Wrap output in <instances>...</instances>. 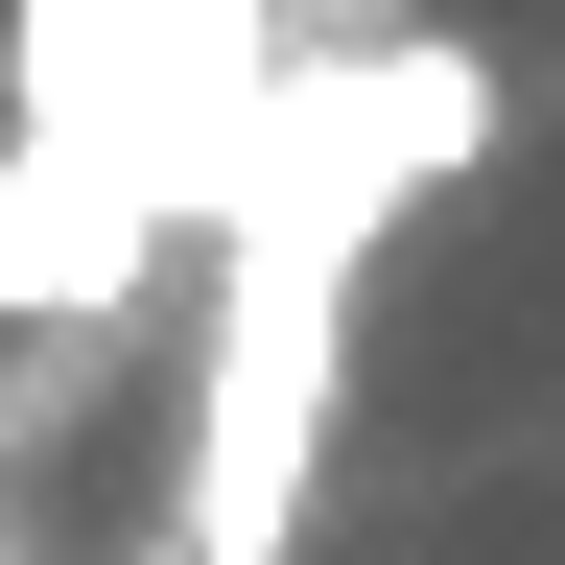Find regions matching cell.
Listing matches in <instances>:
<instances>
[{
    "label": "cell",
    "mask_w": 565,
    "mask_h": 565,
    "mask_svg": "<svg viewBox=\"0 0 565 565\" xmlns=\"http://www.w3.org/2000/svg\"><path fill=\"white\" fill-rule=\"evenodd\" d=\"M494 166V71L471 24H330L282 47V95L236 141V212H212V353H189V542L212 565H282V519H307L330 471V353H353V282H377V236L424 189Z\"/></svg>",
    "instance_id": "cell-1"
},
{
    "label": "cell",
    "mask_w": 565,
    "mask_h": 565,
    "mask_svg": "<svg viewBox=\"0 0 565 565\" xmlns=\"http://www.w3.org/2000/svg\"><path fill=\"white\" fill-rule=\"evenodd\" d=\"M282 47H307L282 0H24V24H0V118H24V141H95L118 189H166L212 236Z\"/></svg>",
    "instance_id": "cell-2"
},
{
    "label": "cell",
    "mask_w": 565,
    "mask_h": 565,
    "mask_svg": "<svg viewBox=\"0 0 565 565\" xmlns=\"http://www.w3.org/2000/svg\"><path fill=\"white\" fill-rule=\"evenodd\" d=\"M189 212L166 189H118L95 141H24L0 118V330H95V307H141V259H166Z\"/></svg>",
    "instance_id": "cell-3"
},
{
    "label": "cell",
    "mask_w": 565,
    "mask_h": 565,
    "mask_svg": "<svg viewBox=\"0 0 565 565\" xmlns=\"http://www.w3.org/2000/svg\"><path fill=\"white\" fill-rule=\"evenodd\" d=\"M118 565H212V542H189V519H166V542H118Z\"/></svg>",
    "instance_id": "cell-4"
},
{
    "label": "cell",
    "mask_w": 565,
    "mask_h": 565,
    "mask_svg": "<svg viewBox=\"0 0 565 565\" xmlns=\"http://www.w3.org/2000/svg\"><path fill=\"white\" fill-rule=\"evenodd\" d=\"M0 565H24V542H0Z\"/></svg>",
    "instance_id": "cell-5"
}]
</instances>
